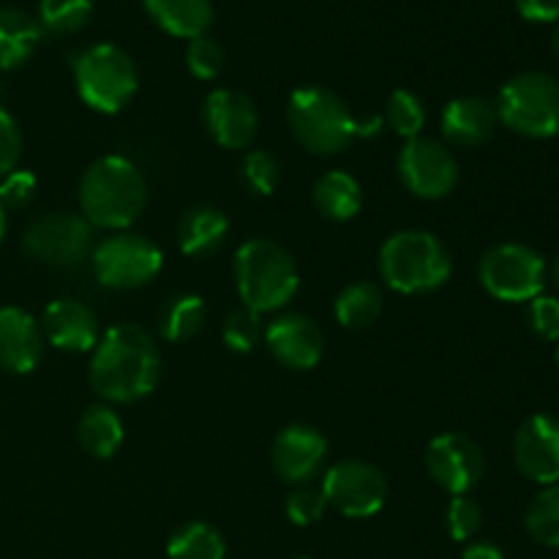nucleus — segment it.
<instances>
[{
	"mask_svg": "<svg viewBox=\"0 0 559 559\" xmlns=\"http://www.w3.org/2000/svg\"><path fill=\"white\" fill-rule=\"evenodd\" d=\"M162 377L156 342L140 325H112L93 349L91 388L112 404L145 399Z\"/></svg>",
	"mask_w": 559,
	"mask_h": 559,
	"instance_id": "obj_1",
	"label": "nucleus"
},
{
	"mask_svg": "<svg viewBox=\"0 0 559 559\" xmlns=\"http://www.w3.org/2000/svg\"><path fill=\"white\" fill-rule=\"evenodd\" d=\"M147 205V183L134 162L104 156L87 167L80 183L82 218L91 227L126 229Z\"/></svg>",
	"mask_w": 559,
	"mask_h": 559,
	"instance_id": "obj_2",
	"label": "nucleus"
},
{
	"mask_svg": "<svg viewBox=\"0 0 559 559\" xmlns=\"http://www.w3.org/2000/svg\"><path fill=\"white\" fill-rule=\"evenodd\" d=\"M453 260L448 246L424 229H402L380 249V276L402 295H426L451 278Z\"/></svg>",
	"mask_w": 559,
	"mask_h": 559,
	"instance_id": "obj_3",
	"label": "nucleus"
},
{
	"mask_svg": "<svg viewBox=\"0 0 559 559\" xmlns=\"http://www.w3.org/2000/svg\"><path fill=\"white\" fill-rule=\"evenodd\" d=\"M287 123L295 140L314 156H333L360 136V120L333 91L306 85L289 96Z\"/></svg>",
	"mask_w": 559,
	"mask_h": 559,
	"instance_id": "obj_4",
	"label": "nucleus"
},
{
	"mask_svg": "<svg viewBox=\"0 0 559 559\" xmlns=\"http://www.w3.org/2000/svg\"><path fill=\"white\" fill-rule=\"evenodd\" d=\"M235 284L246 309L265 314L295 298L300 276L287 249L267 238H254L235 254Z\"/></svg>",
	"mask_w": 559,
	"mask_h": 559,
	"instance_id": "obj_5",
	"label": "nucleus"
},
{
	"mask_svg": "<svg viewBox=\"0 0 559 559\" xmlns=\"http://www.w3.org/2000/svg\"><path fill=\"white\" fill-rule=\"evenodd\" d=\"M495 109L506 129L551 140L559 134V80L546 71H522L502 85Z\"/></svg>",
	"mask_w": 559,
	"mask_h": 559,
	"instance_id": "obj_6",
	"label": "nucleus"
},
{
	"mask_svg": "<svg viewBox=\"0 0 559 559\" xmlns=\"http://www.w3.org/2000/svg\"><path fill=\"white\" fill-rule=\"evenodd\" d=\"M74 85L82 102L104 115H115L134 98L140 76L118 44H93L74 58Z\"/></svg>",
	"mask_w": 559,
	"mask_h": 559,
	"instance_id": "obj_7",
	"label": "nucleus"
},
{
	"mask_svg": "<svg viewBox=\"0 0 559 559\" xmlns=\"http://www.w3.org/2000/svg\"><path fill=\"white\" fill-rule=\"evenodd\" d=\"M164 257L153 240L134 233H115L93 246V273L104 289L129 293L151 284L162 273Z\"/></svg>",
	"mask_w": 559,
	"mask_h": 559,
	"instance_id": "obj_8",
	"label": "nucleus"
},
{
	"mask_svg": "<svg viewBox=\"0 0 559 559\" xmlns=\"http://www.w3.org/2000/svg\"><path fill=\"white\" fill-rule=\"evenodd\" d=\"M478 278L491 298L524 304L544 293L546 260L524 243H497L480 257Z\"/></svg>",
	"mask_w": 559,
	"mask_h": 559,
	"instance_id": "obj_9",
	"label": "nucleus"
},
{
	"mask_svg": "<svg viewBox=\"0 0 559 559\" xmlns=\"http://www.w3.org/2000/svg\"><path fill=\"white\" fill-rule=\"evenodd\" d=\"M27 254L49 267H76L93 254V227L76 213H47L25 229Z\"/></svg>",
	"mask_w": 559,
	"mask_h": 559,
	"instance_id": "obj_10",
	"label": "nucleus"
},
{
	"mask_svg": "<svg viewBox=\"0 0 559 559\" xmlns=\"http://www.w3.org/2000/svg\"><path fill=\"white\" fill-rule=\"evenodd\" d=\"M328 508L347 519H369L382 511L388 500V480L374 464L344 459L333 464L322 480Z\"/></svg>",
	"mask_w": 559,
	"mask_h": 559,
	"instance_id": "obj_11",
	"label": "nucleus"
},
{
	"mask_svg": "<svg viewBox=\"0 0 559 559\" xmlns=\"http://www.w3.org/2000/svg\"><path fill=\"white\" fill-rule=\"evenodd\" d=\"M399 180L420 200H442L459 183V164L445 145L429 136L404 142L396 162Z\"/></svg>",
	"mask_w": 559,
	"mask_h": 559,
	"instance_id": "obj_12",
	"label": "nucleus"
},
{
	"mask_svg": "<svg viewBox=\"0 0 559 559\" xmlns=\"http://www.w3.org/2000/svg\"><path fill=\"white\" fill-rule=\"evenodd\" d=\"M426 469L431 480L451 497L469 495L486 473V459L478 442L462 431H445L426 448Z\"/></svg>",
	"mask_w": 559,
	"mask_h": 559,
	"instance_id": "obj_13",
	"label": "nucleus"
},
{
	"mask_svg": "<svg viewBox=\"0 0 559 559\" xmlns=\"http://www.w3.org/2000/svg\"><path fill=\"white\" fill-rule=\"evenodd\" d=\"M513 462L535 484H559V418L530 415L513 437Z\"/></svg>",
	"mask_w": 559,
	"mask_h": 559,
	"instance_id": "obj_14",
	"label": "nucleus"
},
{
	"mask_svg": "<svg viewBox=\"0 0 559 559\" xmlns=\"http://www.w3.org/2000/svg\"><path fill=\"white\" fill-rule=\"evenodd\" d=\"M202 120H205L207 134L227 151L249 147L254 142L257 129H260V115H257L254 102L246 93L233 91V87H218L205 98Z\"/></svg>",
	"mask_w": 559,
	"mask_h": 559,
	"instance_id": "obj_15",
	"label": "nucleus"
},
{
	"mask_svg": "<svg viewBox=\"0 0 559 559\" xmlns=\"http://www.w3.org/2000/svg\"><path fill=\"white\" fill-rule=\"evenodd\" d=\"M265 344L273 358L293 371H309L325 353V336L311 317L289 311L265 328Z\"/></svg>",
	"mask_w": 559,
	"mask_h": 559,
	"instance_id": "obj_16",
	"label": "nucleus"
},
{
	"mask_svg": "<svg viewBox=\"0 0 559 559\" xmlns=\"http://www.w3.org/2000/svg\"><path fill=\"white\" fill-rule=\"evenodd\" d=\"M328 456V440L322 431L314 426L295 424L287 426L282 435L273 440L271 448V462L273 469L282 480L287 484H309L317 478Z\"/></svg>",
	"mask_w": 559,
	"mask_h": 559,
	"instance_id": "obj_17",
	"label": "nucleus"
},
{
	"mask_svg": "<svg viewBox=\"0 0 559 559\" xmlns=\"http://www.w3.org/2000/svg\"><path fill=\"white\" fill-rule=\"evenodd\" d=\"M41 333L52 347L63 349V353H87V349H96L98 338H102L96 314L74 298L52 300L44 309Z\"/></svg>",
	"mask_w": 559,
	"mask_h": 559,
	"instance_id": "obj_18",
	"label": "nucleus"
},
{
	"mask_svg": "<svg viewBox=\"0 0 559 559\" xmlns=\"http://www.w3.org/2000/svg\"><path fill=\"white\" fill-rule=\"evenodd\" d=\"M44 353L41 325L16 306L0 309V369L9 374H31Z\"/></svg>",
	"mask_w": 559,
	"mask_h": 559,
	"instance_id": "obj_19",
	"label": "nucleus"
},
{
	"mask_svg": "<svg viewBox=\"0 0 559 559\" xmlns=\"http://www.w3.org/2000/svg\"><path fill=\"white\" fill-rule=\"evenodd\" d=\"M497 109L495 104L480 96H459L445 104L442 109V134L451 145L475 147L484 145L497 129Z\"/></svg>",
	"mask_w": 559,
	"mask_h": 559,
	"instance_id": "obj_20",
	"label": "nucleus"
},
{
	"mask_svg": "<svg viewBox=\"0 0 559 559\" xmlns=\"http://www.w3.org/2000/svg\"><path fill=\"white\" fill-rule=\"evenodd\" d=\"M229 222L224 211L213 205H194L180 216L178 222V246L191 260H205L216 254L227 240Z\"/></svg>",
	"mask_w": 559,
	"mask_h": 559,
	"instance_id": "obj_21",
	"label": "nucleus"
},
{
	"mask_svg": "<svg viewBox=\"0 0 559 559\" xmlns=\"http://www.w3.org/2000/svg\"><path fill=\"white\" fill-rule=\"evenodd\" d=\"M142 3L156 27L186 41L207 36L216 16L211 0H142Z\"/></svg>",
	"mask_w": 559,
	"mask_h": 559,
	"instance_id": "obj_22",
	"label": "nucleus"
},
{
	"mask_svg": "<svg viewBox=\"0 0 559 559\" xmlns=\"http://www.w3.org/2000/svg\"><path fill=\"white\" fill-rule=\"evenodd\" d=\"M41 41V27L31 14L0 5V71L20 69Z\"/></svg>",
	"mask_w": 559,
	"mask_h": 559,
	"instance_id": "obj_23",
	"label": "nucleus"
},
{
	"mask_svg": "<svg viewBox=\"0 0 559 559\" xmlns=\"http://www.w3.org/2000/svg\"><path fill=\"white\" fill-rule=\"evenodd\" d=\"M314 207L331 222H349L364 207V189L358 180L344 169L325 173L314 183Z\"/></svg>",
	"mask_w": 559,
	"mask_h": 559,
	"instance_id": "obj_24",
	"label": "nucleus"
},
{
	"mask_svg": "<svg viewBox=\"0 0 559 559\" xmlns=\"http://www.w3.org/2000/svg\"><path fill=\"white\" fill-rule=\"evenodd\" d=\"M76 435H80V445L85 448L91 456L112 459L115 453L120 451V445H123L126 431L120 418L115 415V409L96 404V407H91L80 418Z\"/></svg>",
	"mask_w": 559,
	"mask_h": 559,
	"instance_id": "obj_25",
	"label": "nucleus"
},
{
	"mask_svg": "<svg viewBox=\"0 0 559 559\" xmlns=\"http://www.w3.org/2000/svg\"><path fill=\"white\" fill-rule=\"evenodd\" d=\"M338 325L349 331L369 328L382 314V289L374 282H355L338 293L333 304Z\"/></svg>",
	"mask_w": 559,
	"mask_h": 559,
	"instance_id": "obj_26",
	"label": "nucleus"
},
{
	"mask_svg": "<svg viewBox=\"0 0 559 559\" xmlns=\"http://www.w3.org/2000/svg\"><path fill=\"white\" fill-rule=\"evenodd\" d=\"M227 544L222 533L207 522H189L175 530L167 540L169 559H224Z\"/></svg>",
	"mask_w": 559,
	"mask_h": 559,
	"instance_id": "obj_27",
	"label": "nucleus"
},
{
	"mask_svg": "<svg viewBox=\"0 0 559 559\" xmlns=\"http://www.w3.org/2000/svg\"><path fill=\"white\" fill-rule=\"evenodd\" d=\"M205 325V304L200 295H175L162 311V336L173 344L194 338Z\"/></svg>",
	"mask_w": 559,
	"mask_h": 559,
	"instance_id": "obj_28",
	"label": "nucleus"
},
{
	"mask_svg": "<svg viewBox=\"0 0 559 559\" xmlns=\"http://www.w3.org/2000/svg\"><path fill=\"white\" fill-rule=\"evenodd\" d=\"M524 527L535 544L559 549V484L546 486L535 495L524 516Z\"/></svg>",
	"mask_w": 559,
	"mask_h": 559,
	"instance_id": "obj_29",
	"label": "nucleus"
},
{
	"mask_svg": "<svg viewBox=\"0 0 559 559\" xmlns=\"http://www.w3.org/2000/svg\"><path fill=\"white\" fill-rule=\"evenodd\" d=\"M91 0H41L38 3V27L55 36H71L91 22Z\"/></svg>",
	"mask_w": 559,
	"mask_h": 559,
	"instance_id": "obj_30",
	"label": "nucleus"
},
{
	"mask_svg": "<svg viewBox=\"0 0 559 559\" xmlns=\"http://www.w3.org/2000/svg\"><path fill=\"white\" fill-rule=\"evenodd\" d=\"M388 123L404 140L420 136L426 126V107L420 96H415L413 91H404V87L393 91L388 98Z\"/></svg>",
	"mask_w": 559,
	"mask_h": 559,
	"instance_id": "obj_31",
	"label": "nucleus"
},
{
	"mask_svg": "<svg viewBox=\"0 0 559 559\" xmlns=\"http://www.w3.org/2000/svg\"><path fill=\"white\" fill-rule=\"evenodd\" d=\"M240 180L246 189L257 197H267L276 191L278 180H282V167L276 158L265 151H249L240 162Z\"/></svg>",
	"mask_w": 559,
	"mask_h": 559,
	"instance_id": "obj_32",
	"label": "nucleus"
},
{
	"mask_svg": "<svg viewBox=\"0 0 559 559\" xmlns=\"http://www.w3.org/2000/svg\"><path fill=\"white\" fill-rule=\"evenodd\" d=\"M484 524V511L478 502L469 495H459L448 502L445 508V530L453 540L464 544V540L475 538V533Z\"/></svg>",
	"mask_w": 559,
	"mask_h": 559,
	"instance_id": "obj_33",
	"label": "nucleus"
},
{
	"mask_svg": "<svg viewBox=\"0 0 559 559\" xmlns=\"http://www.w3.org/2000/svg\"><path fill=\"white\" fill-rule=\"evenodd\" d=\"M262 336L260 328V314H254L251 309H238L233 314H227L222 328V338L233 353H251L257 347Z\"/></svg>",
	"mask_w": 559,
	"mask_h": 559,
	"instance_id": "obj_34",
	"label": "nucleus"
},
{
	"mask_svg": "<svg viewBox=\"0 0 559 559\" xmlns=\"http://www.w3.org/2000/svg\"><path fill=\"white\" fill-rule=\"evenodd\" d=\"M186 66L197 80H216L224 69L222 44L211 36L191 38L189 49H186Z\"/></svg>",
	"mask_w": 559,
	"mask_h": 559,
	"instance_id": "obj_35",
	"label": "nucleus"
},
{
	"mask_svg": "<svg viewBox=\"0 0 559 559\" xmlns=\"http://www.w3.org/2000/svg\"><path fill=\"white\" fill-rule=\"evenodd\" d=\"M325 508L328 500L322 489H311V486H300L287 497V516L295 527H309V524L320 522Z\"/></svg>",
	"mask_w": 559,
	"mask_h": 559,
	"instance_id": "obj_36",
	"label": "nucleus"
},
{
	"mask_svg": "<svg viewBox=\"0 0 559 559\" xmlns=\"http://www.w3.org/2000/svg\"><path fill=\"white\" fill-rule=\"evenodd\" d=\"M527 325L544 342H557L559 338V298L551 295H538L530 300Z\"/></svg>",
	"mask_w": 559,
	"mask_h": 559,
	"instance_id": "obj_37",
	"label": "nucleus"
},
{
	"mask_svg": "<svg viewBox=\"0 0 559 559\" xmlns=\"http://www.w3.org/2000/svg\"><path fill=\"white\" fill-rule=\"evenodd\" d=\"M36 186V175L27 173V169H14L5 178H0V205H3V211H22L25 205H31Z\"/></svg>",
	"mask_w": 559,
	"mask_h": 559,
	"instance_id": "obj_38",
	"label": "nucleus"
},
{
	"mask_svg": "<svg viewBox=\"0 0 559 559\" xmlns=\"http://www.w3.org/2000/svg\"><path fill=\"white\" fill-rule=\"evenodd\" d=\"M22 156V134L16 120L0 107V178L14 173Z\"/></svg>",
	"mask_w": 559,
	"mask_h": 559,
	"instance_id": "obj_39",
	"label": "nucleus"
},
{
	"mask_svg": "<svg viewBox=\"0 0 559 559\" xmlns=\"http://www.w3.org/2000/svg\"><path fill=\"white\" fill-rule=\"evenodd\" d=\"M516 9L530 22H559V0H516Z\"/></svg>",
	"mask_w": 559,
	"mask_h": 559,
	"instance_id": "obj_40",
	"label": "nucleus"
},
{
	"mask_svg": "<svg viewBox=\"0 0 559 559\" xmlns=\"http://www.w3.org/2000/svg\"><path fill=\"white\" fill-rule=\"evenodd\" d=\"M462 559H506V555L495 544H489V540H478V544H469L464 549Z\"/></svg>",
	"mask_w": 559,
	"mask_h": 559,
	"instance_id": "obj_41",
	"label": "nucleus"
},
{
	"mask_svg": "<svg viewBox=\"0 0 559 559\" xmlns=\"http://www.w3.org/2000/svg\"><path fill=\"white\" fill-rule=\"evenodd\" d=\"M551 282H555V287L559 289V254L555 257V262H551Z\"/></svg>",
	"mask_w": 559,
	"mask_h": 559,
	"instance_id": "obj_42",
	"label": "nucleus"
},
{
	"mask_svg": "<svg viewBox=\"0 0 559 559\" xmlns=\"http://www.w3.org/2000/svg\"><path fill=\"white\" fill-rule=\"evenodd\" d=\"M5 227H9V224H5V211H3V205H0V243H3V238H5Z\"/></svg>",
	"mask_w": 559,
	"mask_h": 559,
	"instance_id": "obj_43",
	"label": "nucleus"
},
{
	"mask_svg": "<svg viewBox=\"0 0 559 559\" xmlns=\"http://www.w3.org/2000/svg\"><path fill=\"white\" fill-rule=\"evenodd\" d=\"M551 49H555V55H557V60H559V25H557L555 36H551Z\"/></svg>",
	"mask_w": 559,
	"mask_h": 559,
	"instance_id": "obj_44",
	"label": "nucleus"
},
{
	"mask_svg": "<svg viewBox=\"0 0 559 559\" xmlns=\"http://www.w3.org/2000/svg\"><path fill=\"white\" fill-rule=\"evenodd\" d=\"M557 364H559V347H557Z\"/></svg>",
	"mask_w": 559,
	"mask_h": 559,
	"instance_id": "obj_45",
	"label": "nucleus"
},
{
	"mask_svg": "<svg viewBox=\"0 0 559 559\" xmlns=\"http://www.w3.org/2000/svg\"><path fill=\"white\" fill-rule=\"evenodd\" d=\"M298 559H311V557H298Z\"/></svg>",
	"mask_w": 559,
	"mask_h": 559,
	"instance_id": "obj_46",
	"label": "nucleus"
}]
</instances>
